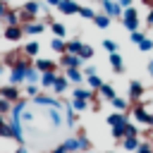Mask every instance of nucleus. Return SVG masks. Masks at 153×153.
I'll return each mask as SVG.
<instances>
[{
    "mask_svg": "<svg viewBox=\"0 0 153 153\" xmlns=\"http://www.w3.org/2000/svg\"><path fill=\"white\" fill-rule=\"evenodd\" d=\"M120 22H122V26H124L129 33H131V31H139V24H141V19H139V12H136V7H127Z\"/></svg>",
    "mask_w": 153,
    "mask_h": 153,
    "instance_id": "1",
    "label": "nucleus"
},
{
    "mask_svg": "<svg viewBox=\"0 0 153 153\" xmlns=\"http://www.w3.org/2000/svg\"><path fill=\"white\" fill-rule=\"evenodd\" d=\"M129 115H134V120H136L139 124L153 127V115L148 112V108H146L143 103H134V105H131V112H129Z\"/></svg>",
    "mask_w": 153,
    "mask_h": 153,
    "instance_id": "2",
    "label": "nucleus"
},
{
    "mask_svg": "<svg viewBox=\"0 0 153 153\" xmlns=\"http://www.w3.org/2000/svg\"><path fill=\"white\" fill-rule=\"evenodd\" d=\"M57 65L62 69H81L84 67V60L79 55H69V53H62V57L57 60Z\"/></svg>",
    "mask_w": 153,
    "mask_h": 153,
    "instance_id": "3",
    "label": "nucleus"
},
{
    "mask_svg": "<svg viewBox=\"0 0 153 153\" xmlns=\"http://www.w3.org/2000/svg\"><path fill=\"white\" fill-rule=\"evenodd\" d=\"M146 96V88L141 81H129V91H127V100L134 105V103H141V98Z\"/></svg>",
    "mask_w": 153,
    "mask_h": 153,
    "instance_id": "4",
    "label": "nucleus"
},
{
    "mask_svg": "<svg viewBox=\"0 0 153 153\" xmlns=\"http://www.w3.org/2000/svg\"><path fill=\"white\" fill-rule=\"evenodd\" d=\"M100 7H103V12H105L110 19H122V14H124V10L120 7V2H117V0H103V2H100Z\"/></svg>",
    "mask_w": 153,
    "mask_h": 153,
    "instance_id": "5",
    "label": "nucleus"
},
{
    "mask_svg": "<svg viewBox=\"0 0 153 153\" xmlns=\"http://www.w3.org/2000/svg\"><path fill=\"white\" fill-rule=\"evenodd\" d=\"M0 98H5L10 103H17V100H22V93L14 84H7V86H0Z\"/></svg>",
    "mask_w": 153,
    "mask_h": 153,
    "instance_id": "6",
    "label": "nucleus"
},
{
    "mask_svg": "<svg viewBox=\"0 0 153 153\" xmlns=\"http://www.w3.org/2000/svg\"><path fill=\"white\" fill-rule=\"evenodd\" d=\"M33 67L43 74V72H57V62L55 60H48V57H36L33 60Z\"/></svg>",
    "mask_w": 153,
    "mask_h": 153,
    "instance_id": "7",
    "label": "nucleus"
},
{
    "mask_svg": "<svg viewBox=\"0 0 153 153\" xmlns=\"http://www.w3.org/2000/svg\"><path fill=\"white\" fill-rule=\"evenodd\" d=\"M33 103L41 108H62V100L53 96H33Z\"/></svg>",
    "mask_w": 153,
    "mask_h": 153,
    "instance_id": "8",
    "label": "nucleus"
},
{
    "mask_svg": "<svg viewBox=\"0 0 153 153\" xmlns=\"http://www.w3.org/2000/svg\"><path fill=\"white\" fill-rule=\"evenodd\" d=\"M22 36H24V26H22V24H19V26H5V38H7L10 43L22 41Z\"/></svg>",
    "mask_w": 153,
    "mask_h": 153,
    "instance_id": "9",
    "label": "nucleus"
},
{
    "mask_svg": "<svg viewBox=\"0 0 153 153\" xmlns=\"http://www.w3.org/2000/svg\"><path fill=\"white\" fill-rule=\"evenodd\" d=\"M139 146H141V139H139V134H129V136H124V139H122V148H124L127 153H134Z\"/></svg>",
    "mask_w": 153,
    "mask_h": 153,
    "instance_id": "10",
    "label": "nucleus"
},
{
    "mask_svg": "<svg viewBox=\"0 0 153 153\" xmlns=\"http://www.w3.org/2000/svg\"><path fill=\"white\" fill-rule=\"evenodd\" d=\"M79 2L76 0H60V5H57V10L62 12V14H79Z\"/></svg>",
    "mask_w": 153,
    "mask_h": 153,
    "instance_id": "11",
    "label": "nucleus"
},
{
    "mask_svg": "<svg viewBox=\"0 0 153 153\" xmlns=\"http://www.w3.org/2000/svg\"><path fill=\"white\" fill-rule=\"evenodd\" d=\"M62 108H65V122H67V127H74L76 124V110L72 108V100H62Z\"/></svg>",
    "mask_w": 153,
    "mask_h": 153,
    "instance_id": "12",
    "label": "nucleus"
},
{
    "mask_svg": "<svg viewBox=\"0 0 153 153\" xmlns=\"http://www.w3.org/2000/svg\"><path fill=\"white\" fill-rule=\"evenodd\" d=\"M127 122H129V112H117V110H112V112L108 115V124H110V127L127 124Z\"/></svg>",
    "mask_w": 153,
    "mask_h": 153,
    "instance_id": "13",
    "label": "nucleus"
},
{
    "mask_svg": "<svg viewBox=\"0 0 153 153\" xmlns=\"http://www.w3.org/2000/svg\"><path fill=\"white\" fill-rule=\"evenodd\" d=\"M108 60H110V67H112V72H115V74H122V72H124V60H122V55H120V53H110V55H108Z\"/></svg>",
    "mask_w": 153,
    "mask_h": 153,
    "instance_id": "14",
    "label": "nucleus"
},
{
    "mask_svg": "<svg viewBox=\"0 0 153 153\" xmlns=\"http://www.w3.org/2000/svg\"><path fill=\"white\" fill-rule=\"evenodd\" d=\"M67 88H69V79L57 74V79H55V84H53V91H55V96H65V93H67Z\"/></svg>",
    "mask_w": 153,
    "mask_h": 153,
    "instance_id": "15",
    "label": "nucleus"
},
{
    "mask_svg": "<svg viewBox=\"0 0 153 153\" xmlns=\"http://www.w3.org/2000/svg\"><path fill=\"white\" fill-rule=\"evenodd\" d=\"M110 105H112V110H117V112H129V108H131V103H129L127 98H120V96H115V98L110 100Z\"/></svg>",
    "mask_w": 153,
    "mask_h": 153,
    "instance_id": "16",
    "label": "nucleus"
},
{
    "mask_svg": "<svg viewBox=\"0 0 153 153\" xmlns=\"http://www.w3.org/2000/svg\"><path fill=\"white\" fill-rule=\"evenodd\" d=\"M65 76H67V79H69V84H74V86H79V84L86 79L81 69H65Z\"/></svg>",
    "mask_w": 153,
    "mask_h": 153,
    "instance_id": "17",
    "label": "nucleus"
},
{
    "mask_svg": "<svg viewBox=\"0 0 153 153\" xmlns=\"http://www.w3.org/2000/svg\"><path fill=\"white\" fill-rule=\"evenodd\" d=\"M43 29H45V24H43V22L24 24V33H29V36H38V33H43Z\"/></svg>",
    "mask_w": 153,
    "mask_h": 153,
    "instance_id": "18",
    "label": "nucleus"
},
{
    "mask_svg": "<svg viewBox=\"0 0 153 153\" xmlns=\"http://www.w3.org/2000/svg\"><path fill=\"white\" fill-rule=\"evenodd\" d=\"M55 79H57V72H43L41 74V86L43 88H53Z\"/></svg>",
    "mask_w": 153,
    "mask_h": 153,
    "instance_id": "19",
    "label": "nucleus"
},
{
    "mask_svg": "<svg viewBox=\"0 0 153 153\" xmlns=\"http://www.w3.org/2000/svg\"><path fill=\"white\" fill-rule=\"evenodd\" d=\"M98 96H100L103 100H108V103H110V100H112V98H115L117 93H115V88H112L110 84H103V86L98 88Z\"/></svg>",
    "mask_w": 153,
    "mask_h": 153,
    "instance_id": "20",
    "label": "nucleus"
},
{
    "mask_svg": "<svg viewBox=\"0 0 153 153\" xmlns=\"http://www.w3.org/2000/svg\"><path fill=\"white\" fill-rule=\"evenodd\" d=\"M22 10H26L29 14H33V17H38V12L43 10V5L38 2V0H29V2H24V7Z\"/></svg>",
    "mask_w": 153,
    "mask_h": 153,
    "instance_id": "21",
    "label": "nucleus"
},
{
    "mask_svg": "<svg viewBox=\"0 0 153 153\" xmlns=\"http://www.w3.org/2000/svg\"><path fill=\"white\" fill-rule=\"evenodd\" d=\"M0 22H5V26H19V24H22V22H19V12H10V10H7V14H5Z\"/></svg>",
    "mask_w": 153,
    "mask_h": 153,
    "instance_id": "22",
    "label": "nucleus"
},
{
    "mask_svg": "<svg viewBox=\"0 0 153 153\" xmlns=\"http://www.w3.org/2000/svg\"><path fill=\"white\" fill-rule=\"evenodd\" d=\"M81 45H84V43H81L79 38H69V41H67V50H65V53H69V55H79V53H81Z\"/></svg>",
    "mask_w": 153,
    "mask_h": 153,
    "instance_id": "23",
    "label": "nucleus"
},
{
    "mask_svg": "<svg viewBox=\"0 0 153 153\" xmlns=\"http://www.w3.org/2000/svg\"><path fill=\"white\" fill-rule=\"evenodd\" d=\"M76 141H79V151H81V153L91 151V141H88V136H86V131H84V129L76 134Z\"/></svg>",
    "mask_w": 153,
    "mask_h": 153,
    "instance_id": "24",
    "label": "nucleus"
},
{
    "mask_svg": "<svg viewBox=\"0 0 153 153\" xmlns=\"http://www.w3.org/2000/svg\"><path fill=\"white\" fill-rule=\"evenodd\" d=\"M62 146H65V151H67V153H81V151H79V141H76V136L65 139V141H62Z\"/></svg>",
    "mask_w": 153,
    "mask_h": 153,
    "instance_id": "25",
    "label": "nucleus"
},
{
    "mask_svg": "<svg viewBox=\"0 0 153 153\" xmlns=\"http://www.w3.org/2000/svg\"><path fill=\"white\" fill-rule=\"evenodd\" d=\"M110 22H112V19H110L105 12H100V14H96V17H93V24H96L98 29H108V26H110Z\"/></svg>",
    "mask_w": 153,
    "mask_h": 153,
    "instance_id": "26",
    "label": "nucleus"
},
{
    "mask_svg": "<svg viewBox=\"0 0 153 153\" xmlns=\"http://www.w3.org/2000/svg\"><path fill=\"white\" fill-rule=\"evenodd\" d=\"M38 50H41L38 41H29V43L24 45V55H26V57H36V55H38Z\"/></svg>",
    "mask_w": 153,
    "mask_h": 153,
    "instance_id": "27",
    "label": "nucleus"
},
{
    "mask_svg": "<svg viewBox=\"0 0 153 153\" xmlns=\"http://www.w3.org/2000/svg\"><path fill=\"white\" fill-rule=\"evenodd\" d=\"M26 84H41V72H38L33 65L26 69Z\"/></svg>",
    "mask_w": 153,
    "mask_h": 153,
    "instance_id": "28",
    "label": "nucleus"
},
{
    "mask_svg": "<svg viewBox=\"0 0 153 153\" xmlns=\"http://www.w3.org/2000/svg\"><path fill=\"white\" fill-rule=\"evenodd\" d=\"M50 48H53L55 53H60V55H62V53L67 50V41H65V38H57V36H55V38L50 41Z\"/></svg>",
    "mask_w": 153,
    "mask_h": 153,
    "instance_id": "29",
    "label": "nucleus"
},
{
    "mask_svg": "<svg viewBox=\"0 0 153 153\" xmlns=\"http://www.w3.org/2000/svg\"><path fill=\"white\" fill-rule=\"evenodd\" d=\"M86 81H88V88H91V91H98V88L105 84V81H103L98 74H91V76H86Z\"/></svg>",
    "mask_w": 153,
    "mask_h": 153,
    "instance_id": "30",
    "label": "nucleus"
},
{
    "mask_svg": "<svg viewBox=\"0 0 153 153\" xmlns=\"http://www.w3.org/2000/svg\"><path fill=\"white\" fill-rule=\"evenodd\" d=\"M112 129V139L115 141H122L127 136V124H117V127H110Z\"/></svg>",
    "mask_w": 153,
    "mask_h": 153,
    "instance_id": "31",
    "label": "nucleus"
},
{
    "mask_svg": "<svg viewBox=\"0 0 153 153\" xmlns=\"http://www.w3.org/2000/svg\"><path fill=\"white\" fill-rule=\"evenodd\" d=\"M50 29H53V33H55L57 38H65V36H67L65 24H60V22H50Z\"/></svg>",
    "mask_w": 153,
    "mask_h": 153,
    "instance_id": "32",
    "label": "nucleus"
},
{
    "mask_svg": "<svg viewBox=\"0 0 153 153\" xmlns=\"http://www.w3.org/2000/svg\"><path fill=\"white\" fill-rule=\"evenodd\" d=\"M88 100H84V98H72V108L76 110V112H84V110H88Z\"/></svg>",
    "mask_w": 153,
    "mask_h": 153,
    "instance_id": "33",
    "label": "nucleus"
},
{
    "mask_svg": "<svg viewBox=\"0 0 153 153\" xmlns=\"http://www.w3.org/2000/svg\"><path fill=\"white\" fill-rule=\"evenodd\" d=\"M103 48H105L108 53H120V45H117V41H112V38H103Z\"/></svg>",
    "mask_w": 153,
    "mask_h": 153,
    "instance_id": "34",
    "label": "nucleus"
},
{
    "mask_svg": "<svg viewBox=\"0 0 153 153\" xmlns=\"http://www.w3.org/2000/svg\"><path fill=\"white\" fill-rule=\"evenodd\" d=\"M79 57H81V60H84V62H88V60H91V57H93V48H91V45H86V43H84V45H81V53H79Z\"/></svg>",
    "mask_w": 153,
    "mask_h": 153,
    "instance_id": "35",
    "label": "nucleus"
},
{
    "mask_svg": "<svg viewBox=\"0 0 153 153\" xmlns=\"http://www.w3.org/2000/svg\"><path fill=\"white\" fill-rule=\"evenodd\" d=\"M139 50H141V53H151V50H153V38L146 36V38L139 43Z\"/></svg>",
    "mask_w": 153,
    "mask_h": 153,
    "instance_id": "36",
    "label": "nucleus"
},
{
    "mask_svg": "<svg viewBox=\"0 0 153 153\" xmlns=\"http://www.w3.org/2000/svg\"><path fill=\"white\" fill-rule=\"evenodd\" d=\"M134 153H153V141H141V146Z\"/></svg>",
    "mask_w": 153,
    "mask_h": 153,
    "instance_id": "37",
    "label": "nucleus"
},
{
    "mask_svg": "<svg viewBox=\"0 0 153 153\" xmlns=\"http://www.w3.org/2000/svg\"><path fill=\"white\" fill-rule=\"evenodd\" d=\"M79 17H84V19H91V22H93L96 12H93L91 7H79Z\"/></svg>",
    "mask_w": 153,
    "mask_h": 153,
    "instance_id": "38",
    "label": "nucleus"
},
{
    "mask_svg": "<svg viewBox=\"0 0 153 153\" xmlns=\"http://www.w3.org/2000/svg\"><path fill=\"white\" fill-rule=\"evenodd\" d=\"M10 110H12V103L5 100V98H0V115H10Z\"/></svg>",
    "mask_w": 153,
    "mask_h": 153,
    "instance_id": "39",
    "label": "nucleus"
},
{
    "mask_svg": "<svg viewBox=\"0 0 153 153\" xmlns=\"http://www.w3.org/2000/svg\"><path fill=\"white\" fill-rule=\"evenodd\" d=\"M129 38H131V43H136V45H139V43L146 38V33H141V31H131V36H129Z\"/></svg>",
    "mask_w": 153,
    "mask_h": 153,
    "instance_id": "40",
    "label": "nucleus"
},
{
    "mask_svg": "<svg viewBox=\"0 0 153 153\" xmlns=\"http://www.w3.org/2000/svg\"><path fill=\"white\" fill-rule=\"evenodd\" d=\"M26 96H31V98L38 96V86L36 84H26Z\"/></svg>",
    "mask_w": 153,
    "mask_h": 153,
    "instance_id": "41",
    "label": "nucleus"
},
{
    "mask_svg": "<svg viewBox=\"0 0 153 153\" xmlns=\"http://www.w3.org/2000/svg\"><path fill=\"white\" fill-rule=\"evenodd\" d=\"M81 72H84V76H91V74H96V67H91V65H86V67H84Z\"/></svg>",
    "mask_w": 153,
    "mask_h": 153,
    "instance_id": "42",
    "label": "nucleus"
},
{
    "mask_svg": "<svg viewBox=\"0 0 153 153\" xmlns=\"http://www.w3.org/2000/svg\"><path fill=\"white\" fill-rule=\"evenodd\" d=\"M146 24L153 29V7H148V14H146Z\"/></svg>",
    "mask_w": 153,
    "mask_h": 153,
    "instance_id": "43",
    "label": "nucleus"
},
{
    "mask_svg": "<svg viewBox=\"0 0 153 153\" xmlns=\"http://www.w3.org/2000/svg\"><path fill=\"white\" fill-rule=\"evenodd\" d=\"M117 2H120V7H122V10H127V7H131V5H134V0H117Z\"/></svg>",
    "mask_w": 153,
    "mask_h": 153,
    "instance_id": "44",
    "label": "nucleus"
},
{
    "mask_svg": "<svg viewBox=\"0 0 153 153\" xmlns=\"http://www.w3.org/2000/svg\"><path fill=\"white\" fill-rule=\"evenodd\" d=\"M5 14H7V2H5V0H0V19H2Z\"/></svg>",
    "mask_w": 153,
    "mask_h": 153,
    "instance_id": "45",
    "label": "nucleus"
},
{
    "mask_svg": "<svg viewBox=\"0 0 153 153\" xmlns=\"http://www.w3.org/2000/svg\"><path fill=\"white\" fill-rule=\"evenodd\" d=\"M50 153H67V151H65V146H62V143H60V146H57V148H53V151H50Z\"/></svg>",
    "mask_w": 153,
    "mask_h": 153,
    "instance_id": "46",
    "label": "nucleus"
},
{
    "mask_svg": "<svg viewBox=\"0 0 153 153\" xmlns=\"http://www.w3.org/2000/svg\"><path fill=\"white\" fill-rule=\"evenodd\" d=\"M45 2H48L50 7H57V5H60V0H45Z\"/></svg>",
    "mask_w": 153,
    "mask_h": 153,
    "instance_id": "47",
    "label": "nucleus"
},
{
    "mask_svg": "<svg viewBox=\"0 0 153 153\" xmlns=\"http://www.w3.org/2000/svg\"><path fill=\"white\" fill-rule=\"evenodd\" d=\"M14 153H29V148H26V146H19V148H17Z\"/></svg>",
    "mask_w": 153,
    "mask_h": 153,
    "instance_id": "48",
    "label": "nucleus"
},
{
    "mask_svg": "<svg viewBox=\"0 0 153 153\" xmlns=\"http://www.w3.org/2000/svg\"><path fill=\"white\" fill-rule=\"evenodd\" d=\"M146 69H148V74H151V76H153V60H151V62H148V65H146Z\"/></svg>",
    "mask_w": 153,
    "mask_h": 153,
    "instance_id": "49",
    "label": "nucleus"
},
{
    "mask_svg": "<svg viewBox=\"0 0 153 153\" xmlns=\"http://www.w3.org/2000/svg\"><path fill=\"white\" fill-rule=\"evenodd\" d=\"M5 72H7V67H5V62H0V76H2Z\"/></svg>",
    "mask_w": 153,
    "mask_h": 153,
    "instance_id": "50",
    "label": "nucleus"
},
{
    "mask_svg": "<svg viewBox=\"0 0 153 153\" xmlns=\"http://www.w3.org/2000/svg\"><path fill=\"white\" fill-rule=\"evenodd\" d=\"M5 122H7V120H5V115H0V127H2Z\"/></svg>",
    "mask_w": 153,
    "mask_h": 153,
    "instance_id": "51",
    "label": "nucleus"
},
{
    "mask_svg": "<svg viewBox=\"0 0 153 153\" xmlns=\"http://www.w3.org/2000/svg\"><path fill=\"white\" fill-rule=\"evenodd\" d=\"M105 153H115V151H105Z\"/></svg>",
    "mask_w": 153,
    "mask_h": 153,
    "instance_id": "52",
    "label": "nucleus"
},
{
    "mask_svg": "<svg viewBox=\"0 0 153 153\" xmlns=\"http://www.w3.org/2000/svg\"><path fill=\"white\" fill-rule=\"evenodd\" d=\"M86 153H93V151H86Z\"/></svg>",
    "mask_w": 153,
    "mask_h": 153,
    "instance_id": "53",
    "label": "nucleus"
},
{
    "mask_svg": "<svg viewBox=\"0 0 153 153\" xmlns=\"http://www.w3.org/2000/svg\"><path fill=\"white\" fill-rule=\"evenodd\" d=\"M98 2H103V0H98Z\"/></svg>",
    "mask_w": 153,
    "mask_h": 153,
    "instance_id": "54",
    "label": "nucleus"
},
{
    "mask_svg": "<svg viewBox=\"0 0 153 153\" xmlns=\"http://www.w3.org/2000/svg\"><path fill=\"white\" fill-rule=\"evenodd\" d=\"M0 86H2V84H0Z\"/></svg>",
    "mask_w": 153,
    "mask_h": 153,
    "instance_id": "55",
    "label": "nucleus"
}]
</instances>
